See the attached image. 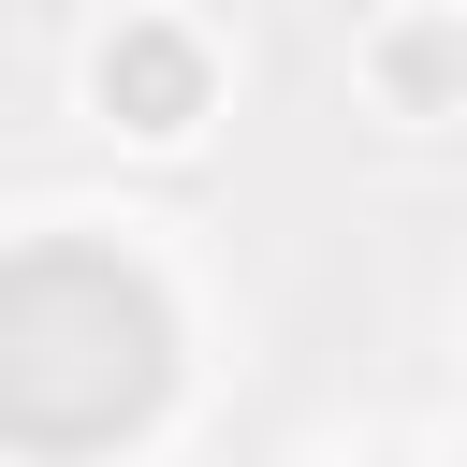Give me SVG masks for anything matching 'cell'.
Listing matches in <instances>:
<instances>
[{
	"label": "cell",
	"instance_id": "1",
	"mask_svg": "<svg viewBox=\"0 0 467 467\" xmlns=\"http://www.w3.org/2000/svg\"><path fill=\"white\" fill-rule=\"evenodd\" d=\"M175 394V306L131 248H0V438L29 452H102L146 438Z\"/></svg>",
	"mask_w": 467,
	"mask_h": 467
},
{
	"label": "cell",
	"instance_id": "2",
	"mask_svg": "<svg viewBox=\"0 0 467 467\" xmlns=\"http://www.w3.org/2000/svg\"><path fill=\"white\" fill-rule=\"evenodd\" d=\"M88 88H102V117H117V131L175 146V131H204V102H219V58H204L175 15H131V29L88 58Z\"/></svg>",
	"mask_w": 467,
	"mask_h": 467
},
{
	"label": "cell",
	"instance_id": "3",
	"mask_svg": "<svg viewBox=\"0 0 467 467\" xmlns=\"http://www.w3.org/2000/svg\"><path fill=\"white\" fill-rule=\"evenodd\" d=\"M379 102H394V117H438V102H467V29H438V15L379 29Z\"/></svg>",
	"mask_w": 467,
	"mask_h": 467
}]
</instances>
